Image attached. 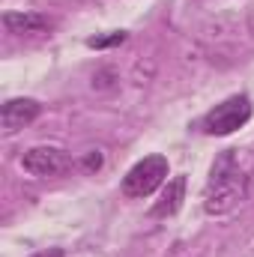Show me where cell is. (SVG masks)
<instances>
[{
	"instance_id": "obj_1",
	"label": "cell",
	"mask_w": 254,
	"mask_h": 257,
	"mask_svg": "<svg viewBox=\"0 0 254 257\" xmlns=\"http://www.w3.org/2000/svg\"><path fill=\"white\" fill-rule=\"evenodd\" d=\"M248 183H251V177L242 165V153L239 150H224L209 168V180H206V189H203V209L209 215L233 212L245 200Z\"/></svg>"
},
{
	"instance_id": "obj_2",
	"label": "cell",
	"mask_w": 254,
	"mask_h": 257,
	"mask_svg": "<svg viewBox=\"0 0 254 257\" xmlns=\"http://www.w3.org/2000/svg\"><path fill=\"white\" fill-rule=\"evenodd\" d=\"M251 120V99L248 96H230L224 99L221 105H215L203 120H200V128L206 135H230L236 128H242Z\"/></svg>"
},
{
	"instance_id": "obj_3",
	"label": "cell",
	"mask_w": 254,
	"mask_h": 257,
	"mask_svg": "<svg viewBox=\"0 0 254 257\" xmlns=\"http://www.w3.org/2000/svg\"><path fill=\"white\" fill-rule=\"evenodd\" d=\"M165 180H168V159L165 156H147L123 177V194L126 197H147Z\"/></svg>"
},
{
	"instance_id": "obj_4",
	"label": "cell",
	"mask_w": 254,
	"mask_h": 257,
	"mask_svg": "<svg viewBox=\"0 0 254 257\" xmlns=\"http://www.w3.org/2000/svg\"><path fill=\"white\" fill-rule=\"evenodd\" d=\"M21 168L33 177H57L72 168V159L57 147H33L21 156Z\"/></svg>"
},
{
	"instance_id": "obj_5",
	"label": "cell",
	"mask_w": 254,
	"mask_h": 257,
	"mask_svg": "<svg viewBox=\"0 0 254 257\" xmlns=\"http://www.w3.org/2000/svg\"><path fill=\"white\" fill-rule=\"evenodd\" d=\"M39 114H42V105L36 99H9L0 108V126L6 135H15L18 128L30 126Z\"/></svg>"
},
{
	"instance_id": "obj_6",
	"label": "cell",
	"mask_w": 254,
	"mask_h": 257,
	"mask_svg": "<svg viewBox=\"0 0 254 257\" xmlns=\"http://www.w3.org/2000/svg\"><path fill=\"white\" fill-rule=\"evenodd\" d=\"M3 27L15 36H36L51 30V21L39 12H6L3 15Z\"/></svg>"
},
{
	"instance_id": "obj_7",
	"label": "cell",
	"mask_w": 254,
	"mask_h": 257,
	"mask_svg": "<svg viewBox=\"0 0 254 257\" xmlns=\"http://www.w3.org/2000/svg\"><path fill=\"white\" fill-rule=\"evenodd\" d=\"M183 200H186V177H174L168 186H165V192L162 197L156 200V206H153V218H168V215H177L180 212V206H183Z\"/></svg>"
},
{
	"instance_id": "obj_8",
	"label": "cell",
	"mask_w": 254,
	"mask_h": 257,
	"mask_svg": "<svg viewBox=\"0 0 254 257\" xmlns=\"http://www.w3.org/2000/svg\"><path fill=\"white\" fill-rule=\"evenodd\" d=\"M123 42H126V33H123V30H114V33H108V36H93V39H87L90 48H111V45H123Z\"/></svg>"
},
{
	"instance_id": "obj_9",
	"label": "cell",
	"mask_w": 254,
	"mask_h": 257,
	"mask_svg": "<svg viewBox=\"0 0 254 257\" xmlns=\"http://www.w3.org/2000/svg\"><path fill=\"white\" fill-rule=\"evenodd\" d=\"M84 165L93 171V168H99V165H102V156H99V153H93V156H87V162H84Z\"/></svg>"
},
{
	"instance_id": "obj_10",
	"label": "cell",
	"mask_w": 254,
	"mask_h": 257,
	"mask_svg": "<svg viewBox=\"0 0 254 257\" xmlns=\"http://www.w3.org/2000/svg\"><path fill=\"white\" fill-rule=\"evenodd\" d=\"M33 257H63V248H48V251H39Z\"/></svg>"
}]
</instances>
